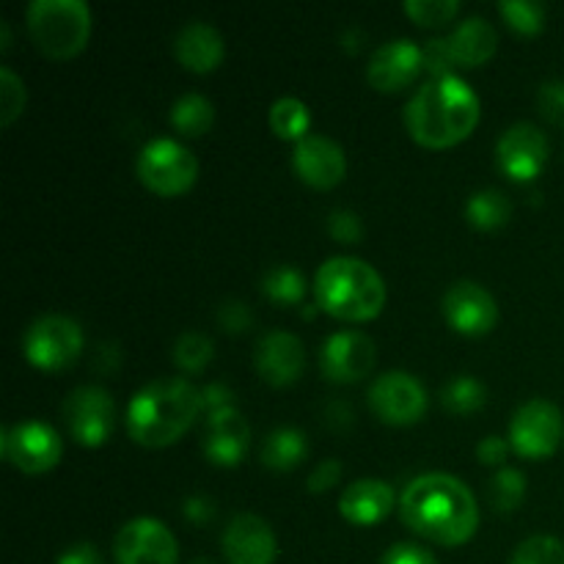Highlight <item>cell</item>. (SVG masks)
Here are the masks:
<instances>
[{
	"instance_id": "cell-29",
	"label": "cell",
	"mask_w": 564,
	"mask_h": 564,
	"mask_svg": "<svg viewBox=\"0 0 564 564\" xmlns=\"http://www.w3.org/2000/svg\"><path fill=\"white\" fill-rule=\"evenodd\" d=\"M262 292L273 303H301L306 297V279L295 264H275L262 275Z\"/></svg>"
},
{
	"instance_id": "cell-36",
	"label": "cell",
	"mask_w": 564,
	"mask_h": 564,
	"mask_svg": "<svg viewBox=\"0 0 564 564\" xmlns=\"http://www.w3.org/2000/svg\"><path fill=\"white\" fill-rule=\"evenodd\" d=\"M538 108L551 124L564 130V80H545L540 86Z\"/></svg>"
},
{
	"instance_id": "cell-38",
	"label": "cell",
	"mask_w": 564,
	"mask_h": 564,
	"mask_svg": "<svg viewBox=\"0 0 564 564\" xmlns=\"http://www.w3.org/2000/svg\"><path fill=\"white\" fill-rule=\"evenodd\" d=\"M424 53V72H430V77H444L455 75L457 64L449 53V44H446V36L430 39L422 47Z\"/></svg>"
},
{
	"instance_id": "cell-47",
	"label": "cell",
	"mask_w": 564,
	"mask_h": 564,
	"mask_svg": "<svg viewBox=\"0 0 564 564\" xmlns=\"http://www.w3.org/2000/svg\"><path fill=\"white\" fill-rule=\"evenodd\" d=\"M191 564H215V562H209V560H193Z\"/></svg>"
},
{
	"instance_id": "cell-39",
	"label": "cell",
	"mask_w": 564,
	"mask_h": 564,
	"mask_svg": "<svg viewBox=\"0 0 564 564\" xmlns=\"http://www.w3.org/2000/svg\"><path fill=\"white\" fill-rule=\"evenodd\" d=\"M218 323L226 334H242L253 325V314L242 301H226L218 306Z\"/></svg>"
},
{
	"instance_id": "cell-15",
	"label": "cell",
	"mask_w": 564,
	"mask_h": 564,
	"mask_svg": "<svg viewBox=\"0 0 564 564\" xmlns=\"http://www.w3.org/2000/svg\"><path fill=\"white\" fill-rule=\"evenodd\" d=\"M441 312H444L446 323L457 334L466 336H482L494 330V325L499 323V303H496V297L482 284L468 279L455 281L444 292Z\"/></svg>"
},
{
	"instance_id": "cell-2",
	"label": "cell",
	"mask_w": 564,
	"mask_h": 564,
	"mask_svg": "<svg viewBox=\"0 0 564 564\" xmlns=\"http://www.w3.org/2000/svg\"><path fill=\"white\" fill-rule=\"evenodd\" d=\"M482 116L477 91L463 77H430L405 105V127L416 143L446 149L474 132Z\"/></svg>"
},
{
	"instance_id": "cell-22",
	"label": "cell",
	"mask_w": 564,
	"mask_h": 564,
	"mask_svg": "<svg viewBox=\"0 0 564 564\" xmlns=\"http://www.w3.org/2000/svg\"><path fill=\"white\" fill-rule=\"evenodd\" d=\"M224 33L204 20H191L176 31L174 55L185 69L213 72L224 61Z\"/></svg>"
},
{
	"instance_id": "cell-12",
	"label": "cell",
	"mask_w": 564,
	"mask_h": 564,
	"mask_svg": "<svg viewBox=\"0 0 564 564\" xmlns=\"http://www.w3.org/2000/svg\"><path fill=\"white\" fill-rule=\"evenodd\" d=\"M551 158L549 135L532 121H516L496 143V163L501 174L516 182H532Z\"/></svg>"
},
{
	"instance_id": "cell-8",
	"label": "cell",
	"mask_w": 564,
	"mask_h": 564,
	"mask_svg": "<svg viewBox=\"0 0 564 564\" xmlns=\"http://www.w3.org/2000/svg\"><path fill=\"white\" fill-rule=\"evenodd\" d=\"M0 449L3 457L22 474H47L53 471L64 455V441L50 424L25 419L3 427L0 435Z\"/></svg>"
},
{
	"instance_id": "cell-25",
	"label": "cell",
	"mask_w": 564,
	"mask_h": 564,
	"mask_svg": "<svg viewBox=\"0 0 564 564\" xmlns=\"http://www.w3.org/2000/svg\"><path fill=\"white\" fill-rule=\"evenodd\" d=\"M171 127L187 138H202L215 124V105L204 94L187 91L171 105Z\"/></svg>"
},
{
	"instance_id": "cell-33",
	"label": "cell",
	"mask_w": 564,
	"mask_h": 564,
	"mask_svg": "<svg viewBox=\"0 0 564 564\" xmlns=\"http://www.w3.org/2000/svg\"><path fill=\"white\" fill-rule=\"evenodd\" d=\"M510 564H564V543L549 534L529 538L518 545Z\"/></svg>"
},
{
	"instance_id": "cell-31",
	"label": "cell",
	"mask_w": 564,
	"mask_h": 564,
	"mask_svg": "<svg viewBox=\"0 0 564 564\" xmlns=\"http://www.w3.org/2000/svg\"><path fill=\"white\" fill-rule=\"evenodd\" d=\"M215 356L213 339L202 330H185L174 341V361L182 372H202Z\"/></svg>"
},
{
	"instance_id": "cell-23",
	"label": "cell",
	"mask_w": 564,
	"mask_h": 564,
	"mask_svg": "<svg viewBox=\"0 0 564 564\" xmlns=\"http://www.w3.org/2000/svg\"><path fill=\"white\" fill-rule=\"evenodd\" d=\"M449 53L457 66H479L499 47V33L485 17H466L455 31L446 36Z\"/></svg>"
},
{
	"instance_id": "cell-18",
	"label": "cell",
	"mask_w": 564,
	"mask_h": 564,
	"mask_svg": "<svg viewBox=\"0 0 564 564\" xmlns=\"http://www.w3.org/2000/svg\"><path fill=\"white\" fill-rule=\"evenodd\" d=\"M424 69V53L413 39H389L372 53L367 66V80L378 91H400L411 86Z\"/></svg>"
},
{
	"instance_id": "cell-3",
	"label": "cell",
	"mask_w": 564,
	"mask_h": 564,
	"mask_svg": "<svg viewBox=\"0 0 564 564\" xmlns=\"http://www.w3.org/2000/svg\"><path fill=\"white\" fill-rule=\"evenodd\" d=\"M202 411V391L193 383L182 378L152 380L127 405V433L135 444L163 449L180 441Z\"/></svg>"
},
{
	"instance_id": "cell-35",
	"label": "cell",
	"mask_w": 564,
	"mask_h": 564,
	"mask_svg": "<svg viewBox=\"0 0 564 564\" xmlns=\"http://www.w3.org/2000/svg\"><path fill=\"white\" fill-rule=\"evenodd\" d=\"M460 11L457 0H408L405 14L419 25H444Z\"/></svg>"
},
{
	"instance_id": "cell-34",
	"label": "cell",
	"mask_w": 564,
	"mask_h": 564,
	"mask_svg": "<svg viewBox=\"0 0 564 564\" xmlns=\"http://www.w3.org/2000/svg\"><path fill=\"white\" fill-rule=\"evenodd\" d=\"M25 83L9 66H0V124L9 127L25 108Z\"/></svg>"
},
{
	"instance_id": "cell-9",
	"label": "cell",
	"mask_w": 564,
	"mask_h": 564,
	"mask_svg": "<svg viewBox=\"0 0 564 564\" xmlns=\"http://www.w3.org/2000/svg\"><path fill=\"white\" fill-rule=\"evenodd\" d=\"M564 435V416L549 400H529L512 413L510 446L516 455L540 460L554 455Z\"/></svg>"
},
{
	"instance_id": "cell-44",
	"label": "cell",
	"mask_w": 564,
	"mask_h": 564,
	"mask_svg": "<svg viewBox=\"0 0 564 564\" xmlns=\"http://www.w3.org/2000/svg\"><path fill=\"white\" fill-rule=\"evenodd\" d=\"M55 564H105V560H102V554L97 551V545L77 543V545H72V549H66Z\"/></svg>"
},
{
	"instance_id": "cell-42",
	"label": "cell",
	"mask_w": 564,
	"mask_h": 564,
	"mask_svg": "<svg viewBox=\"0 0 564 564\" xmlns=\"http://www.w3.org/2000/svg\"><path fill=\"white\" fill-rule=\"evenodd\" d=\"M510 438H501V435H485L477 444V457L482 466H501L510 452Z\"/></svg>"
},
{
	"instance_id": "cell-43",
	"label": "cell",
	"mask_w": 564,
	"mask_h": 564,
	"mask_svg": "<svg viewBox=\"0 0 564 564\" xmlns=\"http://www.w3.org/2000/svg\"><path fill=\"white\" fill-rule=\"evenodd\" d=\"M202 405L207 413L226 411V408H235V391L226 383H209L202 389Z\"/></svg>"
},
{
	"instance_id": "cell-30",
	"label": "cell",
	"mask_w": 564,
	"mask_h": 564,
	"mask_svg": "<svg viewBox=\"0 0 564 564\" xmlns=\"http://www.w3.org/2000/svg\"><path fill=\"white\" fill-rule=\"evenodd\" d=\"M488 499L496 512H512L527 499V477L512 466H501L488 482Z\"/></svg>"
},
{
	"instance_id": "cell-7",
	"label": "cell",
	"mask_w": 564,
	"mask_h": 564,
	"mask_svg": "<svg viewBox=\"0 0 564 564\" xmlns=\"http://www.w3.org/2000/svg\"><path fill=\"white\" fill-rule=\"evenodd\" d=\"M22 352L36 369L58 372L80 358L83 328L66 314H42L25 328Z\"/></svg>"
},
{
	"instance_id": "cell-28",
	"label": "cell",
	"mask_w": 564,
	"mask_h": 564,
	"mask_svg": "<svg viewBox=\"0 0 564 564\" xmlns=\"http://www.w3.org/2000/svg\"><path fill=\"white\" fill-rule=\"evenodd\" d=\"M441 402H444L449 413L466 416V413L479 411L488 402V389L477 378H471V375H457V378H452L441 389Z\"/></svg>"
},
{
	"instance_id": "cell-46",
	"label": "cell",
	"mask_w": 564,
	"mask_h": 564,
	"mask_svg": "<svg viewBox=\"0 0 564 564\" xmlns=\"http://www.w3.org/2000/svg\"><path fill=\"white\" fill-rule=\"evenodd\" d=\"M11 47V28H9V20H0V50H9Z\"/></svg>"
},
{
	"instance_id": "cell-27",
	"label": "cell",
	"mask_w": 564,
	"mask_h": 564,
	"mask_svg": "<svg viewBox=\"0 0 564 564\" xmlns=\"http://www.w3.org/2000/svg\"><path fill=\"white\" fill-rule=\"evenodd\" d=\"M270 130L275 132L284 141H301L308 135V127H312V113H308V105L297 97H279L270 105Z\"/></svg>"
},
{
	"instance_id": "cell-37",
	"label": "cell",
	"mask_w": 564,
	"mask_h": 564,
	"mask_svg": "<svg viewBox=\"0 0 564 564\" xmlns=\"http://www.w3.org/2000/svg\"><path fill=\"white\" fill-rule=\"evenodd\" d=\"M328 231L341 246H352L364 237V220L352 209H334L328 215Z\"/></svg>"
},
{
	"instance_id": "cell-4",
	"label": "cell",
	"mask_w": 564,
	"mask_h": 564,
	"mask_svg": "<svg viewBox=\"0 0 564 564\" xmlns=\"http://www.w3.org/2000/svg\"><path fill=\"white\" fill-rule=\"evenodd\" d=\"M314 297L323 312L347 323H367L386 306V281L358 257H330L314 275Z\"/></svg>"
},
{
	"instance_id": "cell-20",
	"label": "cell",
	"mask_w": 564,
	"mask_h": 564,
	"mask_svg": "<svg viewBox=\"0 0 564 564\" xmlns=\"http://www.w3.org/2000/svg\"><path fill=\"white\" fill-rule=\"evenodd\" d=\"M259 375L273 386H290L301 378L303 364H306V350L295 334L286 330H270L257 341L253 352Z\"/></svg>"
},
{
	"instance_id": "cell-21",
	"label": "cell",
	"mask_w": 564,
	"mask_h": 564,
	"mask_svg": "<svg viewBox=\"0 0 564 564\" xmlns=\"http://www.w3.org/2000/svg\"><path fill=\"white\" fill-rule=\"evenodd\" d=\"M394 505H400L394 488L386 479L367 477L347 485L339 499V512L345 521L356 523V527H372V523L389 518Z\"/></svg>"
},
{
	"instance_id": "cell-14",
	"label": "cell",
	"mask_w": 564,
	"mask_h": 564,
	"mask_svg": "<svg viewBox=\"0 0 564 564\" xmlns=\"http://www.w3.org/2000/svg\"><path fill=\"white\" fill-rule=\"evenodd\" d=\"M378 361V347L361 330H336L323 341L319 367L334 383H358L367 378Z\"/></svg>"
},
{
	"instance_id": "cell-32",
	"label": "cell",
	"mask_w": 564,
	"mask_h": 564,
	"mask_svg": "<svg viewBox=\"0 0 564 564\" xmlns=\"http://www.w3.org/2000/svg\"><path fill=\"white\" fill-rule=\"evenodd\" d=\"M499 14L505 17L507 25L527 36L540 33L545 25V3L540 0H501Z\"/></svg>"
},
{
	"instance_id": "cell-10",
	"label": "cell",
	"mask_w": 564,
	"mask_h": 564,
	"mask_svg": "<svg viewBox=\"0 0 564 564\" xmlns=\"http://www.w3.org/2000/svg\"><path fill=\"white\" fill-rule=\"evenodd\" d=\"M64 422L80 446L97 449L113 433L116 405L102 386H77L64 400Z\"/></svg>"
},
{
	"instance_id": "cell-16",
	"label": "cell",
	"mask_w": 564,
	"mask_h": 564,
	"mask_svg": "<svg viewBox=\"0 0 564 564\" xmlns=\"http://www.w3.org/2000/svg\"><path fill=\"white\" fill-rule=\"evenodd\" d=\"M292 169L306 185L328 191L336 187L347 174V154L334 138L308 132L306 138L295 143L292 152Z\"/></svg>"
},
{
	"instance_id": "cell-17",
	"label": "cell",
	"mask_w": 564,
	"mask_h": 564,
	"mask_svg": "<svg viewBox=\"0 0 564 564\" xmlns=\"http://www.w3.org/2000/svg\"><path fill=\"white\" fill-rule=\"evenodd\" d=\"M224 556L229 564H273L279 556V540L264 518L240 512L224 529Z\"/></svg>"
},
{
	"instance_id": "cell-40",
	"label": "cell",
	"mask_w": 564,
	"mask_h": 564,
	"mask_svg": "<svg viewBox=\"0 0 564 564\" xmlns=\"http://www.w3.org/2000/svg\"><path fill=\"white\" fill-rule=\"evenodd\" d=\"M380 564H438V560L419 543H397L386 551Z\"/></svg>"
},
{
	"instance_id": "cell-5",
	"label": "cell",
	"mask_w": 564,
	"mask_h": 564,
	"mask_svg": "<svg viewBox=\"0 0 564 564\" xmlns=\"http://www.w3.org/2000/svg\"><path fill=\"white\" fill-rule=\"evenodd\" d=\"M33 44L50 58H72L91 36V9L83 0H33L25 9Z\"/></svg>"
},
{
	"instance_id": "cell-1",
	"label": "cell",
	"mask_w": 564,
	"mask_h": 564,
	"mask_svg": "<svg viewBox=\"0 0 564 564\" xmlns=\"http://www.w3.org/2000/svg\"><path fill=\"white\" fill-rule=\"evenodd\" d=\"M397 510L413 534L446 549L468 543L479 527V505L471 488L452 474L433 471L411 479Z\"/></svg>"
},
{
	"instance_id": "cell-45",
	"label": "cell",
	"mask_w": 564,
	"mask_h": 564,
	"mask_svg": "<svg viewBox=\"0 0 564 564\" xmlns=\"http://www.w3.org/2000/svg\"><path fill=\"white\" fill-rule=\"evenodd\" d=\"M182 512H185V518H191V521L207 523L209 518L215 516V505L207 496H191V499L182 505Z\"/></svg>"
},
{
	"instance_id": "cell-19",
	"label": "cell",
	"mask_w": 564,
	"mask_h": 564,
	"mask_svg": "<svg viewBox=\"0 0 564 564\" xmlns=\"http://www.w3.org/2000/svg\"><path fill=\"white\" fill-rule=\"evenodd\" d=\"M248 444H251V427L237 408L209 413L202 441V449L209 463L226 468L237 466L246 457Z\"/></svg>"
},
{
	"instance_id": "cell-41",
	"label": "cell",
	"mask_w": 564,
	"mask_h": 564,
	"mask_svg": "<svg viewBox=\"0 0 564 564\" xmlns=\"http://www.w3.org/2000/svg\"><path fill=\"white\" fill-rule=\"evenodd\" d=\"M339 479H341V463L336 460V457H328V460L317 463V468L308 474L306 488L312 490V494H323V490H330L334 485H339Z\"/></svg>"
},
{
	"instance_id": "cell-26",
	"label": "cell",
	"mask_w": 564,
	"mask_h": 564,
	"mask_svg": "<svg viewBox=\"0 0 564 564\" xmlns=\"http://www.w3.org/2000/svg\"><path fill=\"white\" fill-rule=\"evenodd\" d=\"M512 215V202L507 193H501L499 187H482V191H474L466 202V218L468 224L477 226L482 231L501 229V226L510 220Z\"/></svg>"
},
{
	"instance_id": "cell-11",
	"label": "cell",
	"mask_w": 564,
	"mask_h": 564,
	"mask_svg": "<svg viewBox=\"0 0 564 564\" xmlns=\"http://www.w3.org/2000/svg\"><path fill=\"white\" fill-rule=\"evenodd\" d=\"M369 408L380 422L405 427L419 422L427 411V389L411 372H386L369 386Z\"/></svg>"
},
{
	"instance_id": "cell-24",
	"label": "cell",
	"mask_w": 564,
	"mask_h": 564,
	"mask_svg": "<svg viewBox=\"0 0 564 564\" xmlns=\"http://www.w3.org/2000/svg\"><path fill=\"white\" fill-rule=\"evenodd\" d=\"M306 455H308L306 435H303V430L290 427V424L275 427L273 433H268V438H264L262 444V452H259L262 466L273 468V471H292L297 463H303V457Z\"/></svg>"
},
{
	"instance_id": "cell-6",
	"label": "cell",
	"mask_w": 564,
	"mask_h": 564,
	"mask_svg": "<svg viewBox=\"0 0 564 564\" xmlns=\"http://www.w3.org/2000/svg\"><path fill=\"white\" fill-rule=\"evenodd\" d=\"M138 180L158 196H180L198 180V160L176 138H152L138 152Z\"/></svg>"
},
{
	"instance_id": "cell-13",
	"label": "cell",
	"mask_w": 564,
	"mask_h": 564,
	"mask_svg": "<svg viewBox=\"0 0 564 564\" xmlns=\"http://www.w3.org/2000/svg\"><path fill=\"white\" fill-rule=\"evenodd\" d=\"M180 545L158 518H132L113 540L116 564H176Z\"/></svg>"
}]
</instances>
